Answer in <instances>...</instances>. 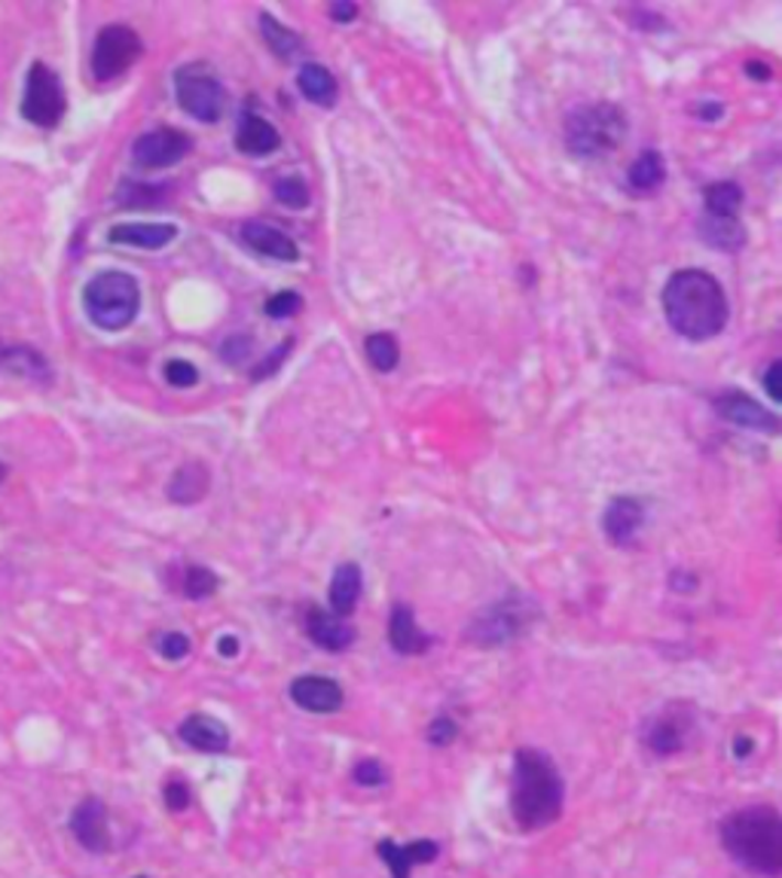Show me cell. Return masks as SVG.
<instances>
[{
	"instance_id": "obj_36",
	"label": "cell",
	"mask_w": 782,
	"mask_h": 878,
	"mask_svg": "<svg viewBox=\"0 0 782 878\" xmlns=\"http://www.w3.org/2000/svg\"><path fill=\"white\" fill-rule=\"evenodd\" d=\"M162 373H165V382L172 387H193L199 382V370L189 360H169Z\"/></svg>"
},
{
	"instance_id": "obj_45",
	"label": "cell",
	"mask_w": 782,
	"mask_h": 878,
	"mask_svg": "<svg viewBox=\"0 0 782 878\" xmlns=\"http://www.w3.org/2000/svg\"><path fill=\"white\" fill-rule=\"evenodd\" d=\"M217 652H220L224 659H236V652H239V640L232 638V635L220 638V644H217Z\"/></svg>"
},
{
	"instance_id": "obj_43",
	"label": "cell",
	"mask_w": 782,
	"mask_h": 878,
	"mask_svg": "<svg viewBox=\"0 0 782 878\" xmlns=\"http://www.w3.org/2000/svg\"><path fill=\"white\" fill-rule=\"evenodd\" d=\"M780 363H770V370L764 373V387H768L770 399H782V391H780Z\"/></svg>"
},
{
	"instance_id": "obj_7",
	"label": "cell",
	"mask_w": 782,
	"mask_h": 878,
	"mask_svg": "<svg viewBox=\"0 0 782 878\" xmlns=\"http://www.w3.org/2000/svg\"><path fill=\"white\" fill-rule=\"evenodd\" d=\"M144 55V43L129 25H108L98 31L89 55V70L95 83L120 80L129 67Z\"/></svg>"
},
{
	"instance_id": "obj_42",
	"label": "cell",
	"mask_w": 782,
	"mask_h": 878,
	"mask_svg": "<svg viewBox=\"0 0 782 878\" xmlns=\"http://www.w3.org/2000/svg\"><path fill=\"white\" fill-rule=\"evenodd\" d=\"M248 354H251V339L232 336V339H227V342H224V358L232 360V363H242Z\"/></svg>"
},
{
	"instance_id": "obj_30",
	"label": "cell",
	"mask_w": 782,
	"mask_h": 878,
	"mask_svg": "<svg viewBox=\"0 0 782 878\" xmlns=\"http://www.w3.org/2000/svg\"><path fill=\"white\" fill-rule=\"evenodd\" d=\"M260 31H263V41L270 43V50L279 58H294L303 50V41L291 28H284L279 19H272L270 13L260 15Z\"/></svg>"
},
{
	"instance_id": "obj_23",
	"label": "cell",
	"mask_w": 782,
	"mask_h": 878,
	"mask_svg": "<svg viewBox=\"0 0 782 878\" xmlns=\"http://www.w3.org/2000/svg\"><path fill=\"white\" fill-rule=\"evenodd\" d=\"M361 585H365V577H361V568H358V564H351V561L339 564L337 571H334V580H330V592H327V599H330V613H337L343 619L351 616L355 604L361 599Z\"/></svg>"
},
{
	"instance_id": "obj_28",
	"label": "cell",
	"mask_w": 782,
	"mask_h": 878,
	"mask_svg": "<svg viewBox=\"0 0 782 878\" xmlns=\"http://www.w3.org/2000/svg\"><path fill=\"white\" fill-rule=\"evenodd\" d=\"M703 205L713 217H737L742 208V189L734 180H718L703 189Z\"/></svg>"
},
{
	"instance_id": "obj_19",
	"label": "cell",
	"mask_w": 782,
	"mask_h": 878,
	"mask_svg": "<svg viewBox=\"0 0 782 878\" xmlns=\"http://www.w3.org/2000/svg\"><path fill=\"white\" fill-rule=\"evenodd\" d=\"M236 146L242 150L245 156H270L282 146V134L260 113L245 110L239 117V129H236Z\"/></svg>"
},
{
	"instance_id": "obj_6",
	"label": "cell",
	"mask_w": 782,
	"mask_h": 878,
	"mask_svg": "<svg viewBox=\"0 0 782 878\" xmlns=\"http://www.w3.org/2000/svg\"><path fill=\"white\" fill-rule=\"evenodd\" d=\"M65 110H68V98H65L62 77L46 62H34L28 67L25 95L19 105L22 120L37 129H55L65 117Z\"/></svg>"
},
{
	"instance_id": "obj_27",
	"label": "cell",
	"mask_w": 782,
	"mask_h": 878,
	"mask_svg": "<svg viewBox=\"0 0 782 878\" xmlns=\"http://www.w3.org/2000/svg\"><path fill=\"white\" fill-rule=\"evenodd\" d=\"M645 745L658 757H673L685 747V726L673 717H658L645 732Z\"/></svg>"
},
{
	"instance_id": "obj_10",
	"label": "cell",
	"mask_w": 782,
	"mask_h": 878,
	"mask_svg": "<svg viewBox=\"0 0 782 878\" xmlns=\"http://www.w3.org/2000/svg\"><path fill=\"white\" fill-rule=\"evenodd\" d=\"M189 150H193L189 134L177 132V129H153L132 144V162L144 172H156V168L177 165Z\"/></svg>"
},
{
	"instance_id": "obj_5",
	"label": "cell",
	"mask_w": 782,
	"mask_h": 878,
	"mask_svg": "<svg viewBox=\"0 0 782 878\" xmlns=\"http://www.w3.org/2000/svg\"><path fill=\"white\" fill-rule=\"evenodd\" d=\"M627 138V117L618 105H587L566 120V144L578 160H599L615 153Z\"/></svg>"
},
{
	"instance_id": "obj_2",
	"label": "cell",
	"mask_w": 782,
	"mask_h": 878,
	"mask_svg": "<svg viewBox=\"0 0 782 878\" xmlns=\"http://www.w3.org/2000/svg\"><path fill=\"white\" fill-rule=\"evenodd\" d=\"M563 775L556 772L553 759L532 747H520L513 754L511 775V814L523 833H535L551 826L563 814Z\"/></svg>"
},
{
	"instance_id": "obj_29",
	"label": "cell",
	"mask_w": 782,
	"mask_h": 878,
	"mask_svg": "<svg viewBox=\"0 0 782 878\" xmlns=\"http://www.w3.org/2000/svg\"><path fill=\"white\" fill-rule=\"evenodd\" d=\"M663 156L661 153H654V150H645L639 160L630 165V172H627V184L633 189H642V193H651V189H658L663 184Z\"/></svg>"
},
{
	"instance_id": "obj_11",
	"label": "cell",
	"mask_w": 782,
	"mask_h": 878,
	"mask_svg": "<svg viewBox=\"0 0 782 878\" xmlns=\"http://www.w3.org/2000/svg\"><path fill=\"white\" fill-rule=\"evenodd\" d=\"M70 833L77 845L89 854L110 852V830H108V805L98 797H86L70 814Z\"/></svg>"
},
{
	"instance_id": "obj_47",
	"label": "cell",
	"mask_w": 782,
	"mask_h": 878,
	"mask_svg": "<svg viewBox=\"0 0 782 878\" xmlns=\"http://www.w3.org/2000/svg\"><path fill=\"white\" fill-rule=\"evenodd\" d=\"M752 742H749V738H734V757L737 759H746L749 757V754H752Z\"/></svg>"
},
{
	"instance_id": "obj_21",
	"label": "cell",
	"mask_w": 782,
	"mask_h": 878,
	"mask_svg": "<svg viewBox=\"0 0 782 878\" xmlns=\"http://www.w3.org/2000/svg\"><path fill=\"white\" fill-rule=\"evenodd\" d=\"M306 632H309V638L315 640L322 650L343 652L355 644V628H351L343 616H337V613L318 611V607L309 611V616H306Z\"/></svg>"
},
{
	"instance_id": "obj_51",
	"label": "cell",
	"mask_w": 782,
	"mask_h": 878,
	"mask_svg": "<svg viewBox=\"0 0 782 878\" xmlns=\"http://www.w3.org/2000/svg\"><path fill=\"white\" fill-rule=\"evenodd\" d=\"M135 878H148V876H135Z\"/></svg>"
},
{
	"instance_id": "obj_40",
	"label": "cell",
	"mask_w": 782,
	"mask_h": 878,
	"mask_svg": "<svg viewBox=\"0 0 782 878\" xmlns=\"http://www.w3.org/2000/svg\"><path fill=\"white\" fill-rule=\"evenodd\" d=\"M459 738V723L453 717H437L428 726V742H432L434 747H446L453 745Z\"/></svg>"
},
{
	"instance_id": "obj_38",
	"label": "cell",
	"mask_w": 782,
	"mask_h": 878,
	"mask_svg": "<svg viewBox=\"0 0 782 878\" xmlns=\"http://www.w3.org/2000/svg\"><path fill=\"white\" fill-rule=\"evenodd\" d=\"M300 308H303V299H300V293L294 290H282L272 296L270 303H267V315L270 318H294Z\"/></svg>"
},
{
	"instance_id": "obj_41",
	"label": "cell",
	"mask_w": 782,
	"mask_h": 878,
	"mask_svg": "<svg viewBox=\"0 0 782 878\" xmlns=\"http://www.w3.org/2000/svg\"><path fill=\"white\" fill-rule=\"evenodd\" d=\"M291 348H294V339H284V345L279 348V351H275V354H272L270 360H263V363H260V370H254L257 382H260V378H267V375L275 373V370H279V363H282V360L287 358V351H291Z\"/></svg>"
},
{
	"instance_id": "obj_32",
	"label": "cell",
	"mask_w": 782,
	"mask_h": 878,
	"mask_svg": "<svg viewBox=\"0 0 782 878\" xmlns=\"http://www.w3.org/2000/svg\"><path fill=\"white\" fill-rule=\"evenodd\" d=\"M217 585H220L217 573L203 568V564H189L187 571H184V577H181V592H184L189 601L211 599L217 592Z\"/></svg>"
},
{
	"instance_id": "obj_37",
	"label": "cell",
	"mask_w": 782,
	"mask_h": 878,
	"mask_svg": "<svg viewBox=\"0 0 782 878\" xmlns=\"http://www.w3.org/2000/svg\"><path fill=\"white\" fill-rule=\"evenodd\" d=\"M156 650H160L162 659L181 662V659L189 652V638L187 635H181V632H162L160 638H156Z\"/></svg>"
},
{
	"instance_id": "obj_33",
	"label": "cell",
	"mask_w": 782,
	"mask_h": 878,
	"mask_svg": "<svg viewBox=\"0 0 782 878\" xmlns=\"http://www.w3.org/2000/svg\"><path fill=\"white\" fill-rule=\"evenodd\" d=\"M165 187H148V184H135V180H122L117 189V205L122 208H153L160 205Z\"/></svg>"
},
{
	"instance_id": "obj_16",
	"label": "cell",
	"mask_w": 782,
	"mask_h": 878,
	"mask_svg": "<svg viewBox=\"0 0 782 878\" xmlns=\"http://www.w3.org/2000/svg\"><path fill=\"white\" fill-rule=\"evenodd\" d=\"M177 735L184 745L193 747V750H203V754H224L230 747V729L208 714H189L177 726Z\"/></svg>"
},
{
	"instance_id": "obj_4",
	"label": "cell",
	"mask_w": 782,
	"mask_h": 878,
	"mask_svg": "<svg viewBox=\"0 0 782 878\" xmlns=\"http://www.w3.org/2000/svg\"><path fill=\"white\" fill-rule=\"evenodd\" d=\"M83 308L86 318L93 320L98 330H126L141 311V287L126 272H98L83 287Z\"/></svg>"
},
{
	"instance_id": "obj_12",
	"label": "cell",
	"mask_w": 782,
	"mask_h": 878,
	"mask_svg": "<svg viewBox=\"0 0 782 878\" xmlns=\"http://www.w3.org/2000/svg\"><path fill=\"white\" fill-rule=\"evenodd\" d=\"M291 702L309 714H337L346 695H343V687H339L334 678H322V674H303L291 683Z\"/></svg>"
},
{
	"instance_id": "obj_8",
	"label": "cell",
	"mask_w": 782,
	"mask_h": 878,
	"mask_svg": "<svg viewBox=\"0 0 782 878\" xmlns=\"http://www.w3.org/2000/svg\"><path fill=\"white\" fill-rule=\"evenodd\" d=\"M535 613H539L535 604H529L526 599L499 601L474 619L468 628V640H474L477 647H501L508 640L520 638L535 619Z\"/></svg>"
},
{
	"instance_id": "obj_13",
	"label": "cell",
	"mask_w": 782,
	"mask_h": 878,
	"mask_svg": "<svg viewBox=\"0 0 782 878\" xmlns=\"http://www.w3.org/2000/svg\"><path fill=\"white\" fill-rule=\"evenodd\" d=\"M0 375L34 382V385L53 382L50 360L43 358L37 348L25 345V342H7V339H0Z\"/></svg>"
},
{
	"instance_id": "obj_9",
	"label": "cell",
	"mask_w": 782,
	"mask_h": 878,
	"mask_svg": "<svg viewBox=\"0 0 782 878\" xmlns=\"http://www.w3.org/2000/svg\"><path fill=\"white\" fill-rule=\"evenodd\" d=\"M175 98L181 110L199 122H217L224 113V89L205 65L177 67Z\"/></svg>"
},
{
	"instance_id": "obj_31",
	"label": "cell",
	"mask_w": 782,
	"mask_h": 878,
	"mask_svg": "<svg viewBox=\"0 0 782 878\" xmlns=\"http://www.w3.org/2000/svg\"><path fill=\"white\" fill-rule=\"evenodd\" d=\"M365 351L367 360L377 366L379 373H391L401 360V348H398V339L391 333H373L365 339Z\"/></svg>"
},
{
	"instance_id": "obj_49",
	"label": "cell",
	"mask_w": 782,
	"mask_h": 878,
	"mask_svg": "<svg viewBox=\"0 0 782 878\" xmlns=\"http://www.w3.org/2000/svg\"><path fill=\"white\" fill-rule=\"evenodd\" d=\"M700 117H706V120H718V117H721V107L703 105V107H700Z\"/></svg>"
},
{
	"instance_id": "obj_14",
	"label": "cell",
	"mask_w": 782,
	"mask_h": 878,
	"mask_svg": "<svg viewBox=\"0 0 782 878\" xmlns=\"http://www.w3.org/2000/svg\"><path fill=\"white\" fill-rule=\"evenodd\" d=\"M715 413L730 425L761 430V433H776V427H780L776 415L768 413L764 406H758L756 399L746 397L742 391H725L721 397H715Z\"/></svg>"
},
{
	"instance_id": "obj_25",
	"label": "cell",
	"mask_w": 782,
	"mask_h": 878,
	"mask_svg": "<svg viewBox=\"0 0 782 878\" xmlns=\"http://www.w3.org/2000/svg\"><path fill=\"white\" fill-rule=\"evenodd\" d=\"M700 239L713 244L718 251H740L746 244V229L737 217H713L703 213L700 220Z\"/></svg>"
},
{
	"instance_id": "obj_18",
	"label": "cell",
	"mask_w": 782,
	"mask_h": 878,
	"mask_svg": "<svg viewBox=\"0 0 782 878\" xmlns=\"http://www.w3.org/2000/svg\"><path fill=\"white\" fill-rule=\"evenodd\" d=\"M239 235H242L245 248H251V251L260 253V256L282 260V263H297L300 260L297 244H294V239H291V235H284L282 229L267 227V223H257V220H251V223H245Z\"/></svg>"
},
{
	"instance_id": "obj_3",
	"label": "cell",
	"mask_w": 782,
	"mask_h": 878,
	"mask_svg": "<svg viewBox=\"0 0 782 878\" xmlns=\"http://www.w3.org/2000/svg\"><path fill=\"white\" fill-rule=\"evenodd\" d=\"M718 836L725 852L749 872L776 878L782 872V817L773 805H749L730 812Z\"/></svg>"
},
{
	"instance_id": "obj_24",
	"label": "cell",
	"mask_w": 782,
	"mask_h": 878,
	"mask_svg": "<svg viewBox=\"0 0 782 878\" xmlns=\"http://www.w3.org/2000/svg\"><path fill=\"white\" fill-rule=\"evenodd\" d=\"M208 485H211V476H208L205 464L189 461L169 482V497L175 504H196V501H203L205 494H208Z\"/></svg>"
},
{
	"instance_id": "obj_35",
	"label": "cell",
	"mask_w": 782,
	"mask_h": 878,
	"mask_svg": "<svg viewBox=\"0 0 782 878\" xmlns=\"http://www.w3.org/2000/svg\"><path fill=\"white\" fill-rule=\"evenodd\" d=\"M351 778L358 781L361 787H382L385 781H389V772H385V766L379 762V759L373 757H365L355 762V769H351Z\"/></svg>"
},
{
	"instance_id": "obj_44",
	"label": "cell",
	"mask_w": 782,
	"mask_h": 878,
	"mask_svg": "<svg viewBox=\"0 0 782 878\" xmlns=\"http://www.w3.org/2000/svg\"><path fill=\"white\" fill-rule=\"evenodd\" d=\"M355 13H358V10H355V3H334V7H330V15H334L337 22H351V19H355Z\"/></svg>"
},
{
	"instance_id": "obj_34",
	"label": "cell",
	"mask_w": 782,
	"mask_h": 878,
	"mask_svg": "<svg viewBox=\"0 0 782 878\" xmlns=\"http://www.w3.org/2000/svg\"><path fill=\"white\" fill-rule=\"evenodd\" d=\"M275 199L282 201L284 208H294V211H300V208H306L309 205V187L303 184V177H282L279 184H275Z\"/></svg>"
},
{
	"instance_id": "obj_50",
	"label": "cell",
	"mask_w": 782,
	"mask_h": 878,
	"mask_svg": "<svg viewBox=\"0 0 782 878\" xmlns=\"http://www.w3.org/2000/svg\"><path fill=\"white\" fill-rule=\"evenodd\" d=\"M3 480H7V467L0 464V482H3Z\"/></svg>"
},
{
	"instance_id": "obj_26",
	"label": "cell",
	"mask_w": 782,
	"mask_h": 878,
	"mask_svg": "<svg viewBox=\"0 0 782 878\" xmlns=\"http://www.w3.org/2000/svg\"><path fill=\"white\" fill-rule=\"evenodd\" d=\"M297 86H300V92L306 95L312 105L334 107V101H337V80H334V74H330V70L322 65L300 67Z\"/></svg>"
},
{
	"instance_id": "obj_39",
	"label": "cell",
	"mask_w": 782,
	"mask_h": 878,
	"mask_svg": "<svg viewBox=\"0 0 782 878\" xmlns=\"http://www.w3.org/2000/svg\"><path fill=\"white\" fill-rule=\"evenodd\" d=\"M162 797H165V805H169V812H184V809H189V787L184 778H169L165 781V787H162Z\"/></svg>"
},
{
	"instance_id": "obj_46",
	"label": "cell",
	"mask_w": 782,
	"mask_h": 878,
	"mask_svg": "<svg viewBox=\"0 0 782 878\" xmlns=\"http://www.w3.org/2000/svg\"><path fill=\"white\" fill-rule=\"evenodd\" d=\"M673 589L675 592H694V589H697V580H694L691 573H685V577H682V573H673Z\"/></svg>"
},
{
	"instance_id": "obj_48",
	"label": "cell",
	"mask_w": 782,
	"mask_h": 878,
	"mask_svg": "<svg viewBox=\"0 0 782 878\" xmlns=\"http://www.w3.org/2000/svg\"><path fill=\"white\" fill-rule=\"evenodd\" d=\"M746 70H749V77H752V80H770L768 65H756V62H749V65H746Z\"/></svg>"
},
{
	"instance_id": "obj_17",
	"label": "cell",
	"mask_w": 782,
	"mask_h": 878,
	"mask_svg": "<svg viewBox=\"0 0 782 878\" xmlns=\"http://www.w3.org/2000/svg\"><path fill=\"white\" fill-rule=\"evenodd\" d=\"M642 525H645V506L633 501V497H615L606 506L602 528H606V537L611 544L630 546Z\"/></svg>"
},
{
	"instance_id": "obj_22",
	"label": "cell",
	"mask_w": 782,
	"mask_h": 878,
	"mask_svg": "<svg viewBox=\"0 0 782 878\" xmlns=\"http://www.w3.org/2000/svg\"><path fill=\"white\" fill-rule=\"evenodd\" d=\"M389 644L401 656H419L432 647V638L416 626V616L406 604H394L389 616Z\"/></svg>"
},
{
	"instance_id": "obj_20",
	"label": "cell",
	"mask_w": 782,
	"mask_h": 878,
	"mask_svg": "<svg viewBox=\"0 0 782 878\" xmlns=\"http://www.w3.org/2000/svg\"><path fill=\"white\" fill-rule=\"evenodd\" d=\"M177 229L172 223H117L110 227L108 241L110 244H122V248H138V251H162L165 244H172Z\"/></svg>"
},
{
	"instance_id": "obj_15",
	"label": "cell",
	"mask_w": 782,
	"mask_h": 878,
	"mask_svg": "<svg viewBox=\"0 0 782 878\" xmlns=\"http://www.w3.org/2000/svg\"><path fill=\"white\" fill-rule=\"evenodd\" d=\"M377 854L379 860L391 869V878H410L413 866H425L437 860L441 845L432 842V838H419V842H410V845H398L391 838H382L377 845Z\"/></svg>"
},
{
	"instance_id": "obj_1",
	"label": "cell",
	"mask_w": 782,
	"mask_h": 878,
	"mask_svg": "<svg viewBox=\"0 0 782 878\" xmlns=\"http://www.w3.org/2000/svg\"><path fill=\"white\" fill-rule=\"evenodd\" d=\"M663 315L675 333L706 342L728 327V296L703 268H682L663 287Z\"/></svg>"
}]
</instances>
